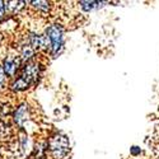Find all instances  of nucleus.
Wrapping results in <instances>:
<instances>
[{"mask_svg": "<svg viewBox=\"0 0 159 159\" xmlns=\"http://www.w3.org/2000/svg\"><path fill=\"white\" fill-rule=\"evenodd\" d=\"M18 76L22 78L30 87H32L38 82V78L41 76V65L34 59L27 62H23L18 73Z\"/></svg>", "mask_w": 159, "mask_h": 159, "instance_id": "obj_3", "label": "nucleus"}, {"mask_svg": "<svg viewBox=\"0 0 159 159\" xmlns=\"http://www.w3.org/2000/svg\"><path fill=\"white\" fill-rule=\"evenodd\" d=\"M5 3V10L7 16H17L18 13H20L25 8V2L22 0H16V2H4Z\"/></svg>", "mask_w": 159, "mask_h": 159, "instance_id": "obj_8", "label": "nucleus"}, {"mask_svg": "<svg viewBox=\"0 0 159 159\" xmlns=\"http://www.w3.org/2000/svg\"><path fill=\"white\" fill-rule=\"evenodd\" d=\"M79 4H80L83 10L89 11V10H93V9L102 8L104 4H107V2H80Z\"/></svg>", "mask_w": 159, "mask_h": 159, "instance_id": "obj_9", "label": "nucleus"}, {"mask_svg": "<svg viewBox=\"0 0 159 159\" xmlns=\"http://www.w3.org/2000/svg\"><path fill=\"white\" fill-rule=\"evenodd\" d=\"M27 42L32 46L34 51H48V42L45 34H39L36 32H28Z\"/></svg>", "mask_w": 159, "mask_h": 159, "instance_id": "obj_6", "label": "nucleus"}, {"mask_svg": "<svg viewBox=\"0 0 159 159\" xmlns=\"http://www.w3.org/2000/svg\"><path fill=\"white\" fill-rule=\"evenodd\" d=\"M0 65H2V69H3L7 79L8 80H11V79H14L18 75L20 66H22V61L17 54H7L3 57Z\"/></svg>", "mask_w": 159, "mask_h": 159, "instance_id": "obj_4", "label": "nucleus"}, {"mask_svg": "<svg viewBox=\"0 0 159 159\" xmlns=\"http://www.w3.org/2000/svg\"><path fill=\"white\" fill-rule=\"evenodd\" d=\"M31 7L34 8L36 10L39 11H48L50 10V3L48 2H43V0H33V2H30Z\"/></svg>", "mask_w": 159, "mask_h": 159, "instance_id": "obj_10", "label": "nucleus"}, {"mask_svg": "<svg viewBox=\"0 0 159 159\" xmlns=\"http://www.w3.org/2000/svg\"><path fill=\"white\" fill-rule=\"evenodd\" d=\"M45 37L48 42V51L52 57H57L64 51V30L59 24H50L45 30Z\"/></svg>", "mask_w": 159, "mask_h": 159, "instance_id": "obj_1", "label": "nucleus"}, {"mask_svg": "<svg viewBox=\"0 0 159 159\" xmlns=\"http://www.w3.org/2000/svg\"><path fill=\"white\" fill-rule=\"evenodd\" d=\"M17 55L19 56V59H20V61H22V64H23V62H27V61L33 60V59H34V55H36V51H34V50L32 48V46L27 42V39H25V41H23V42L20 43Z\"/></svg>", "mask_w": 159, "mask_h": 159, "instance_id": "obj_7", "label": "nucleus"}, {"mask_svg": "<svg viewBox=\"0 0 159 159\" xmlns=\"http://www.w3.org/2000/svg\"><path fill=\"white\" fill-rule=\"evenodd\" d=\"M48 148L54 159H66L70 153L69 138L62 134H56L48 140Z\"/></svg>", "mask_w": 159, "mask_h": 159, "instance_id": "obj_2", "label": "nucleus"}, {"mask_svg": "<svg viewBox=\"0 0 159 159\" xmlns=\"http://www.w3.org/2000/svg\"><path fill=\"white\" fill-rule=\"evenodd\" d=\"M7 10H5V3L3 0H0V22H3L7 18Z\"/></svg>", "mask_w": 159, "mask_h": 159, "instance_id": "obj_12", "label": "nucleus"}, {"mask_svg": "<svg viewBox=\"0 0 159 159\" xmlns=\"http://www.w3.org/2000/svg\"><path fill=\"white\" fill-rule=\"evenodd\" d=\"M131 153L134 154V155H136V154H139V153H140V149H139L138 147H132V149H131Z\"/></svg>", "mask_w": 159, "mask_h": 159, "instance_id": "obj_13", "label": "nucleus"}, {"mask_svg": "<svg viewBox=\"0 0 159 159\" xmlns=\"http://www.w3.org/2000/svg\"><path fill=\"white\" fill-rule=\"evenodd\" d=\"M11 118H13V122L14 125L19 129H24L25 125H27L30 121H31V110H30V106L25 103V102H22L19 103L17 107L14 108L11 113Z\"/></svg>", "mask_w": 159, "mask_h": 159, "instance_id": "obj_5", "label": "nucleus"}, {"mask_svg": "<svg viewBox=\"0 0 159 159\" xmlns=\"http://www.w3.org/2000/svg\"><path fill=\"white\" fill-rule=\"evenodd\" d=\"M7 87H8V79H7V76L2 69V65H0V92L4 90Z\"/></svg>", "mask_w": 159, "mask_h": 159, "instance_id": "obj_11", "label": "nucleus"}]
</instances>
